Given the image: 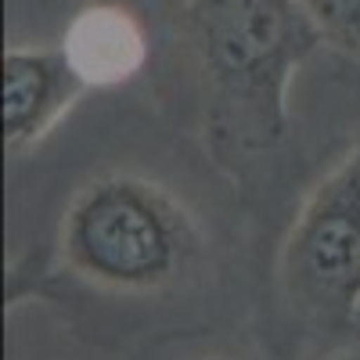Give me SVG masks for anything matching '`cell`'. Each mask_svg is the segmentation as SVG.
<instances>
[{"mask_svg": "<svg viewBox=\"0 0 360 360\" xmlns=\"http://www.w3.org/2000/svg\"><path fill=\"white\" fill-rule=\"evenodd\" d=\"M72 274L115 295H152L180 281L202 252L191 213L141 173H105L72 195L58 227Z\"/></svg>", "mask_w": 360, "mask_h": 360, "instance_id": "7a4b0ae2", "label": "cell"}, {"mask_svg": "<svg viewBox=\"0 0 360 360\" xmlns=\"http://www.w3.org/2000/svg\"><path fill=\"white\" fill-rule=\"evenodd\" d=\"M202 360H231V356H202Z\"/></svg>", "mask_w": 360, "mask_h": 360, "instance_id": "ba28073f", "label": "cell"}, {"mask_svg": "<svg viewBox=\"0 0 360 360\" xmlns=\"http://www.w3.org/2000/svg\"><path fill=\"white\" fill-rule=\"evenodd\" d=\"M86 76L62 47H25L4 51V148L11 155L40 144L65 112L83 98Z\"/></svg>", "mask_w": 360, "mask_h": 360, "instance_id": "277c9868", "label": "cell"}, {"mask_svg": "<svg viewBox=\"0 0 360 360\" xmlns=\"http://www.w3.org/2000/svg\"><path fill=\"white\" fill-rule=\"evenodd\" d=\"M332 360H360V353H353V349H349V353H335Z\"/></svg>", "mask_w": 360, "mask_h": 360, "instance_id": "52a82bcc", "label": "cell"}, {"mask_svg": "<svg viewBox=\"0 0 360 360\" xmlns=\"http://www.w3.org/2000/svg\"><path fill=\"white\" fill-rule=\"evenodd\" d=\"M281 288L321 324L360 314V137L299 205L281 245Z\"/></svg>", "mask_w": 360, "mask_h": 360, "instance_id": "3957f363", "label": "cell"}, {"mask_svg": "<svg viewBox=\"0 0 360 360\" xmlns=\"http://www.w3.org/2000/svg\"><path fill=\"white\" fill-rule=\"evenodd\" d=\"M188 37L213 98V130L266 152L288 130V79L324 44L295 0H188Z\"/></svg>", "mask_w": 360, "mask_h": 360, "instance_id": "6da1fadb", "label": "cell"}, {"mask_svg": "<svg viewBox=\"0 0 360 360\" xmlns=\"http://www.w3.org/2000/svg\"><path fill=\"white\" fill-rule=\"evenodd\" d=\"M65 51L86 83H119L144 62V33L130 11L86 8L65 37Z\"/></svg>", "mask_w": 360, "mask_h": 360, "instance_id": "5b68a950", "label": "cell"}, {"mask_svg": "<svg viewBox=\"0 0 360 360\" xmlns=\"http://www.w3.org/2000/svg\"><path fill=\"white\" fill-rule=\"evenodd\" d=\"M324 44L360 58V0H295Z\"/></svg>", "mask_w": 360, "mask_h": 360, "instance_id": "8992f818", "label": "cell"}]
</instances>
